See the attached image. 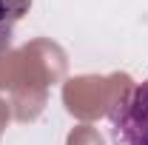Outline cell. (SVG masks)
I'll list each match as a JSON object with an SVG mask.
<instances>
[{"instance_id":"6da1fadb","label":"cell","mask_w":148,"mask_h":145,"mask_svg":"<svg viewBox=\"0 0 148 145\" xmlns=\"http://www.w3.org/2000/svg\"><path fill=\"white\" fill-rule=\"evenodd\" d=\"M114 145H148V80H143L108 114Z\"/></svg>"},{"instance_id":"7a4b0ae2","label":"cell","mask_w":148,"mask_h":145,"mask_svg":"<svg viewBox=\"0 0 148 145\" xmlns=\"http://www.w3.org/2000/svg\"><path fill=\"white\" fill-rule=\"evenodd\" d=\"M32 0H0V51L12 46V31L26 12H29Z\"/></svg>"}]
</instances>
